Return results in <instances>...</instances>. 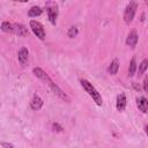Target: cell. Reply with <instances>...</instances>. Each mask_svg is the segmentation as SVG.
I'll use <instances>...</instances> for the list:
<instances>
[{
    "label": "cell",
    "instance_id": "d6986e66",
    "mask_svg": "<svg viewBox=\"0 0 148 148\" xmlns=\"http://www.w3.org/2000/svg\"><path fill=\"white\" fill-rule=\"evenodd\" d=\"M1 147L2 148H14V146L12 145V143H9V142H1Z\"/></svg>",
    "mask_w": 148,
    "mask_h": 148
},
{
    "label": "cell",
    "instance_id": "e0dca14e",
    "mask_svg": "<svg viewBox=\"0 0 148 148\" xmlns=\"http://www.w3.org/2000/svg\"><path fill=\"white\" fill-rule=\"evenodd\" d=\"M77 34H79V29H77L76 27H71V28L68 29V31H67V36H68L69 38L76 37Z\"/></svg>",
    "mask_w": 148,
    "mask_h": 148
},
{
    "label": "cell",
    "instance_id": "9a60e30c",
    "mask_svg": "<svg viewBox=\"0 0 148 148\" xmlns=\"http://www.w3.org/2000/svg\"><path fill=\"white\" fill-rule=\"evenodd\" d=\"M147 67H148V60L147 59H143L142 60V62L139 65V71H138V76H141L145 72H146V69H147Z\"/></svg>",
    "mask_w": 148,
    "mask_h": 148
},
{
    "label": "cell",
    "instance_id": "2e32d148",
    "mask_svg": "<svg viewBox=\"0 0 148 148\" xmlns=\"http://www.w3.org/2000/svg\"><path fill=\"white\" fill-rule=\"evenodd\" d=\"M1 30L5 32H13V24L9 23L8 21H3L1 23Z\"/></svg>",
    "mask_w": 148,
    "mask_h": 148
},
{
    "label": "cell",
    "instance_id": "ac0fdd59",
    "mask_svg": "<svg viewBox=\"0 0 148 148\" xmlns=\"http://www.w3.org/2000/svg\"><path fill=\"white\" fill-rule=\"evenodd\" d=\"M52 130H53L54 132H62V131H64L62 126L59 125L58 123H52Z\"/></svg>",
    "mask_w": 148,
    "mask_h": 148
},
{
    "label": "cell",
    "instance_id": "7c38bea8",
    "mask_svg": "<svg viewBox=\"0 0 148 148\" xmlns=\"http://www.w3.org/2000/svg\"><path fill=\"white\" fill-rule=\"evenodd\" d=\"M118 69H119V60H118V59H113V60L111 61L109 68H108V72H109V74H111V75H116V74L118 73Z\"/></svg>",
    "mask_w": 148,
    "mask_h": 148
},
{
    "label": "cell",
    "instance_id": "7a4b0ae2",
    "mask_svg": "<svg viewBox=\"0 0 148 148\" xmlns=\"http://www.w3.org/2000/svg\"><path fill=\"white\" fill-rule=\"evenodd\" d=\"M80 83H81L82 88L84 89V91H86V92L92 98V101L96 103V105L102 106V104H103V99H102L101 94L97 91V89H96V88H95L88 80L82 79V80H80Z\"/></svg>",
    "mask_w": 148,
    "mask_h": 148
},
{
    "label": "cell",
    "instance_id": "5bb4252c",
    "mask_svg": "<svg viewBox=\"0 0 148 148\" xmlns=\"http://www.w3.org/2000/svg\"><path fill=\"white\" fill-rule=\"evenodd\" d=\"M136 72V59L135 57H133L131 59V62H130V67H128V75L130 76H133Z\"/></svg>",
    "mask_w": 148,
    "mask_h": 148
},
{
    "label": "cell",
    "instance_id": "9c48e42d",
    "mask_svg": "<svg viewBox=\"0 0 148 148\" xmlns=\"http://www.w3.org/2000/svg\"><path fill=\"white\" fill-rule=\"evenodd\" d=\"M42 106H43V99L37 94H35L30 101V108L35 111H38L42 109Z\"/></svg>",
    "mask_w": 148,
    "mask_h": 148
},
{
    "label": "cell",
    "instance_id": "ba28073f",
    "mask_svg": "<svg viewBox=\"0 0 148 148\" xmlns=\"http://www.w3.org/2000/svg\"><path fill=\"white\" fill-rule=\"evenodd\" d=\"M127 101H126V95L124 92H120L117 96V102H116V108L118 111H124L126 108Z\"/></svg>",
    "mask_w": 148,
    "mask_h": 148
},
{
    "label": "cell",
    "instance_id": "8fae6325",
    "mask_svg": "<svg viewBox=\"0 0 148 148\" xmlns=\"http://www.w3.org/2000/svg\"><path fill=\"white\" fill-rule=\"evenodd\" d=\"M136 105H138V109L140 111H142L143 113L147 112V110H148V101L146 99V97H143V96L138 97L136 98Z\"/></svg>",
    "mask_w": 148,
    "mask_h": 148
},
{
    "label": "cell",
    "instance_id": "3957f363",
    "mask_svg": "<svg viewBox=\"0 0 148 148\" xmlns=\"http://www.w3.org/2000/svg\"><path fill=\"white\" fill-rule=\"evenodd\" d=\"M136 8H138V3L135 1H131L130 3H127L125 12H124V21L126 24L132 23L134 16H135V13H136Z\"/></svg>",
    "mask_w": 148,
    "mask_h": 148
},
{
    "label": "cell",
    "instance_id": "5b68a950",
    "mask_svg": "<svg viewBox=\"0 0 148 148\" xmlns=\"http://www.w3.org/2000/svg\"><path fill=\"white\" fill-rule=\"evenodd\" d=\"M51 6H49L46 9H47V16H49V20L51 22V24L56 25L57 23V17H58V6L56 3H50Z\"/></svg>",
    "mask_w": 148,
    "mask_h": 148
},
{
    "label": "cell",
    "instance_id": "ffe728a7",
    "mask_svg": "<svg viewBox=\"0 0 148 148\" xmlns=\"http://www.w3.org/2000/svg\"><path fill=\"white\" fill-rule=\"evenodd\" d=\"M147 83H148V77H145V81H143V90L147 92L148 91V87H147Z\"/></svg>",
    "mask_w": 148,
    "mask_h": 148
},
{
    "label": "cell",
    "instance_id": "8992f818",
    "mask_svg": "<svg viewBox=\"0 0 148 148\" xmlns=\"http://www.w3.org/2000/svg\"><path fill=\"white\" fill-rule=\"evenodd\" d=\"M17 59H18V62L21 64L22 67H25L28 65V60H29V51L27 47H21L18 50V53H17Z\"/></svg>",
    "mask_w": 148,
    "mask_h": 148
},
{
    "label": "cell",
    "instance_id": "6da1fadb",
    "mask_svg": "<svg viewBox=\"0 0 148 148\" xmlns=\"http://www.w3.org/2000/svg\"><path fill=\"white\" fill-rule=\"evenodd\" d=\"M32 73L35 74V76L36 77H38L40 81H43L59 98H61L62 101H65V102H71V99H69V97L67 96V94L57 84V83H54L52 80H51V77L42 69V68H39V67H35L34 69H32Z\"/></svg>",
    "mask_w": 148,
    "mask_h": 148
},
{
    "label": "cell",
    "instance_id": "52a82bcc",
    "mask_svg": "<svg viewBox=\"0 0 148 148\" xmlns=\"http://www.w3.org/2000/svg\"><path fill=\"white\" fill-rule=\"evenodd\" d=\"M138 40H139L138 32H136V30L133 29V30L128 34L127 38H126V44H127L128 46H131L132 49H134V47L136 46V44H138Z\"/></svg>",
    "mask_w": 148,
    "mask_h": 148
},
{
    "label": "cell",
    "instance_id": "4fadbf2b",
    "mask_svg": "<svg viewBox=\"0 0 148 148\" xmlns=\"http://www.w3.org/2000/svg\"><path fill=\"white\" fill-rule=\"evenodd\" d=\"M42 13H43V9H42L40 7H38V6H32V7L28 10V15H29L30 17H37V16H39Z\"/></svg>",
    "mask_w": 148,
    "mask_h": 148
},
{
    "label": "cell",
    "instance_id": "30bf717a",
    "mask_svg": "<svg viewBox=\"0 0 148 148\" xmlns=\"http://www.w3.org/2000/svg\"><path fill=\"white\" fill-rule=\"evenodd\" d=\"M13 32H15L18 36L25 37L28 35V29L25 28V25H23L21 23H14L13 24Z\"/></svg>",
    "mask_w": 148,
    "mask_h": 148
},
{
    "label": "cell",
    "instance_id": "277c9868",
    "mask_svg": "<svg viewBox=\"0 0 148 148\" xmlns=\"http://www.w3.org/2000/svg\"><path fill=\"white\" fill-rule=\"evenodd\" d=\"M29 25H30L32 32H34L40 40L45 39V36H46V35H45V30H44V27H43V24H42L40 22H38V21H36V20H31V21L29 22Z\"/></svg>",
    "mask_w": 148,
    "mask_h": 148
}]
</instances>
